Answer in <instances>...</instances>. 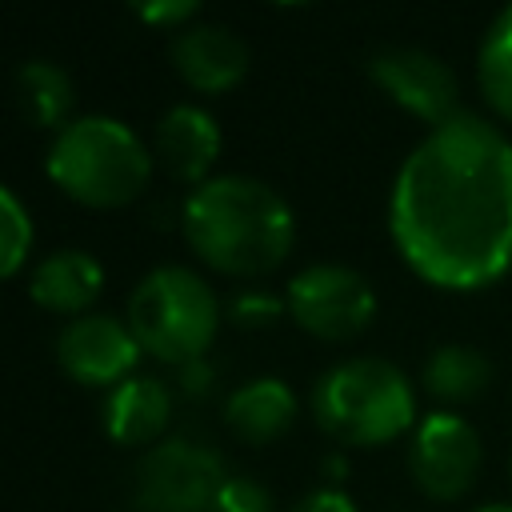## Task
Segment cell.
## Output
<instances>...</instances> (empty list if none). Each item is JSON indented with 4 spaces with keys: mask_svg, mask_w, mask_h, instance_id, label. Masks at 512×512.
<instances>
[{
    "mask_svg": "<svg viewBox=\"0 0 512 512\" xmlns=\"http://www.w3.org/2000/svg\"><path fill=\"white\" fill-rule=\"evenodd\" d=\"M404 264L452 292H476L512 268V140L460 112L400 164L388 200Z\"/></svg>",
    "mask_w": 512,
    "mask_h": 512,
    "instance_id": "6da1fadb",
    "label": "cell"
},
{
    "mask_svg": "<svg viewBox=\"0 0 512 512\" xmlns=\"http://www.w3.org/2000/svg\"><path fill=\"white\" fill-rule=\"evenodd\" d=\"M28 252H32V216L24 200L8 184H0V280L20 272Z\"/></svg>",
    "mask_w": 512,
    "mask_h": 512,
    "instance_id": "d6986e66",
    "label": "cell"
},
{
    "mask_svg": "<svg viewBox=\"0 0 512 512\" xmlns=\"http://www.w3.org/2000/svg\"><path fill=\"white\" fill-rule=\"evenodd\" d=\"M140 352L144 348L136 344L132 328L104 312H84V316L68 320L56 336L60 368L76 384H88V388H108V384L116 388L120 380H128Z\"/></svg>",
    "mask_w": 512,
    "mask_h": 512,
    "instance_id": "30bf717a",
    "label": "cell"
},
{
    "mask_svg": "<svg viewBox=\"0 0 512 512\" xmlns=\"http://www.w3.org/2000/svg\"><path fill=\"white\" fill-rule=\"evenodd\" d=\"M284 308L320 340H352L376 316V292L368 276L348 264H308L288 280Z\"/></svg>",
    "mask_w": 512,
    "mask_h": 512,
    "instance_id": "52a82bcc",
    "label": "cell"
},
{
    "mask_svg": "<svg viewBox=\"0 0 512 512\" xmlns=\"http://www.w3.org/2000/svg\"><path fill=\"white\" fill-rule=\"evenodd\" d=\"M208 380H212V372H208V364H204V360H192V364H184V368H180V384H184L188 392H204V388H208Z\"/></svg>",
    "mask_w": 512,
    "mask_h": 512,
    "instance_id": "cb8c5ba5",
    "label": "cell"
},
{
    "mask_svg": "<svg viewBox=\"0 0 512 512\" xmlns=\"http://www.w3.org/2000/svg\"><path fill=\"white\" fill-rule=\"evenodd\" d=\"M172 416V396L152 376H128L120 380L104 400V428L116 444H152Z\"/></svg>",
    "mask_w": 512,
    "mask_h": 512,
    "instance_id": "5bb4252c",
    "label": "cell"
},
{
    "mask_svg": "<svg viewBox=\"0 0 512 512\" xmlns=\"http://www.w3.org/2000/svg\"><path fill=\"white\" fill-rule=\"evenodd\" d=\"M132 12L160 28H184L188 20H196L200 4L196 0H160V4H132Z\"/></svg>",
    "mask_w": 512,
    "mask_h": 512,
    "instance_id": "44dd1931",
    "label": "cell"
},
{
    "mask_svg": "<svg viewBox=\"0 0 512 512\" xmlns=\"http://www.w3.org/2000/svg\"><path fill=\"white\" fill-rule=\"evenodd\" d=\"M212 512H272V492L252 476H228L216 492Z\"/></svg>",
    "mask_w": 512,
    "mask_h": 512,
    "instance_id": "ffe728a7",
    "label": "cell"
},
{
    "mask_svg": "<svg viewBox=\"0 0 512 512\" xmlns=\"http://www.w3.org/2000/svg\"><path fill=\"white\" fill-rule=\"evenodd\" d=\"M280 308L284 304L276 296H268V292H240L232 300V320L236 324H268V320L280 316Z\"/></svg>",
    "mask_w": 512,
    "mask_h": 512,
    "instance_id": "7402d4cb",
    "label": "cell"
},
{
    "mask_svg": "<svg viewBox=\"0 0 512 512\" xmlns=\"http://www.w3.org/2000/svg\"><path fill=\"white\" fill-rule=\"evenodd\" d=\"M224 480V464L208 444L176 436L140 456L132 500L136 512H212Z\"/></svg>",
    "mask_w": 512,
    "mask_h": 512,
    "instance_id": "8992f818",
    "label": "cell"
},
{
    "mask_svg": "<svg viewBox=\"0 0 512 512\" xmlns=\"http://www.w3.org/2000/svg\"><path fill=\"white\" fill-rule=\"evenodd\" d=\"M292 512H356V504H352V496H344L340 488H316V492H308Z\"/></svg>",
    "mask_w": 512,
    "mask_h": 512,
    "instance_id": "603a6c76",
    "label": "cell"
},
{
    "mask_svg": "<svg viewBox=\"0 0 512 512\" xmlns=\"http://www.w3.org/2000/svg\"><path fill=\"white\" fill-rule=\"evenodd\" d=\"M368 72L404 112L420 116L432 128L460 116V80L428 48H412V44L380 48L368 60Z\"/></svg>",
    "mask_w": 512,
    "mask_h": 512,
    "instance_id": "9c48e42d",
    "label": "cell"
},
{
    "mask_svg": "<svg viewBox=\"0 0 512 512\" xmlns=\"http://www.w3.org/2000/svg\"><path fill=\"white\" fill-rule=\"evenodd\" d=\"M156 152L164 168L180 180L204 184L208 168L220 156V124L200 104H176L156 120Z\"/></svg>",
    "mask_w": 512,
    "mask_h": 512,
    "instance_id": "7c38bea8",
    "label": "cell"
},
{
    "mask_svg": "<svg viewBox=\"0 0 512 512\" xmlns=\"http://www.w3.org/2000/svg\"><path fill=\"white\" fill-rule=\"evenodd\" d=\"M224 420L228 428L248 440V444H268L276 436H284L296 420V396L284 380L276 376H256L248 384H240L228 400H224Z\"/></svg>",
    "mask_w": 512,
    "mask_h": 512,
    "instance_id": "9a60e30c",
    "label": "cell"
},
{
    "mask_svg": "<svg viewBox=\"0 0 512 512\" xmlns=\"http://www.w3.org/2000/svg\"><path fill=\"white\" fill-rule=\"evenodd\" d=\"M480 464H484L480 432L460 412L440 408L416 424L412 448H408V472L424 496L460 500L476 484Z\"/></svg>",
    "mask_w": 512,
    "mask_h": 512,
    "instance_id": "ba28073f",
    "label": "cell"
},
{
    "mask_svg": "<svg viewBox=\"0 0 512 512\" xmlns=\"http://www.w3.org/2000/svg\"><path fill=\"white\" fill-rule=\"evenodd\" d=\"M476 512H512V504H484V508H476Z\"/></svg>",
    "mask_w": 512,
    "mask_h": 512,
    "instance_id": "d4e9b609",
    "label": "cell"
},
{
    "mask_svg": "<svg viewBox=\"0 0 512 512\" xmlns=\"http://www.w3.org/2000/svg\"><path fill=\"white\" fill-rule=\"evenodd\" d=\"M44 168L72 200L88 208H120L148 188L152 152L116 116H76L56 132Z\"/></svg>",
    "mask_w": 512,
    "mask_h": 512,
    "instance_id": "3957f363",
    "label": "cell"
},
{
    "mask_svg": "<svg viewBox=\"0 0 512 512\" xmlns=\"http://www.w3.org/2000/svg\"><path fill=\"white\" fill-rule=\"evenodd\" d=\"M16 100L32 124L60 128L72 112V80L52 60H24L16 68Z\"/></svg>",
    "mask_w": 512,
    "mask_h": 512,
    "instance_id": "e0dca14e",
    "label": "cell"
},
{
    "mask_svg": "<svg viewBox=\"0 0 512 512\" xmlns=\"http://www.w3.org/2000/svg\"><path fill=\"white\" fill-rule=\"evenodd\" d=\"M128 328L144 352L164 364H192L204 360L208 344L220 328V300L184 264L152 268L128 296Z\"/></svg>",
    "mask_w": 512,
    "mask_h": 512,
    "instance_id": "5b68a950",
    "label": "cell"
},
{
    "mask_svg": "<svg viewBox=\"0 0 512 512\" xmlns=\"http://www.w3.org/2000/svg\"><path fill=\"white\" fill-rule=\"evenodd\" d=\"M508 472H512V460H508Z\"/></svg>",
    "mask_w": 512,
    "mask_h": 512,
    "instance_id": "484cf974",
    "label": "cell"
},
{
    "mask_svg": "<svg viewBox=\"0 0 512 512\" xmlns=\"http://www.w3.org/2000/svg\"><path fill=\"white\" fill-rule=\"evenodd\" d=\"M248 44L228 24H184L172 36V64L196 92H228L248 72Z\"/></svg>",
    "mask_w": 512,
    "mask_h": 512,
    "instance_id": "8fae6325",
    "label": "cell"
},
{
    "mask_svg": "<svg viewBox=\"0 0 512 512\" xmlns=\"http://www.w3.org/2000/svg\"><path fill=\"white\" fill-rule=\"evenodd\" d=\"M312 416L340 444L372 448L416 424V392L392 360L352 356L316 380Z\"/></svg>",
    "mask_w": 512,
    "mask_h": 512,
    "instance_id": "277c9868",
    "label": "cell"
},
{
    "mask_svg": "<svg viewBox=\"0 0 512 512\" xmlns=\"http://www.w3.org/2000/svg\"><path fill=\"white\" fill-rule=\"evenodd\" d=\"M476 80L496 116L512 124V4L488 24L476 48Z\"/></svg>",
    "mask_w": 512,
    "mask_h": 512,
    "instance_id": "ac0fdd59",
    "label": "cell"
},
{
    "mask_svg": "<svg viewBox=\"0 0 512 512\" xmlns=\"http://www.w3.org/2000/svg\"><path fill=\"white\" fill-rule=\"evenodd\" d=\"M100 288H104V268L84 248H60V252L44 256L28 280V296L40 308L64 312L72 320L88 312V304L100 296Z\"/></svg>",
    "mask_w": 512,
    "mask_h": 512,
    "instance_id": "4fadbf2b",
    "label": "cell"
},
{
    "mask_svg": "<svg viewBox=\"0 0 512 512\" xmlns=\"http://www.w3.org/2000/svg\"><path fill=\"white\" fill-rule=\"evenodd\" d=\"M492 360L472 344H440L424 364V388L444 404H468L484 396Z\"/></svg>",
    "mask_w": 512,
    "mask_h": 512,
    "instance_id": "2e32d148",
    "label": "cell"
},
{
    "mask_svg": "<svg viewBox=\"0 0 512 512\" xmlns=\"http://www.w3.org/2000/svg\"><path fill=\"white\" fill-rule=\"evenodd\" d=\"M184 240L192 252L228 276H260L272 272L296 240V216L288 200L240 172L208 176L184 200Z\"/></svg>",
    "mask_w": 512,
    "mask_h": 512,
    "instance_id": "7a4b0ae2",
    "label": "cell"
}]
</instances>
